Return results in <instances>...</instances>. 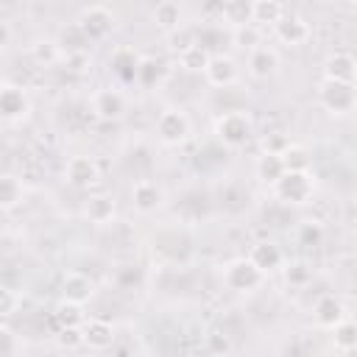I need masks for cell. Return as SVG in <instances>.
<instances>
[{"label": "cell", "instance_id": "6da1fadb", "mask_svg": "<svg viewBox=\"0 0 357 357\" xmlns=\"http://www.w3.org/2000/svg\"><path fill=\"white\" fill-rule=\"evenodd\" d=\"M315 192V181L307 170H284L276 181H273V195L287 204V206H301L312 198Z\"/></svg>", "mask_w": 357, "mask_h": 357}, {"label": "cell", "instance_id": "7a4b0ae2", "mask_svg": "<svg viewBox=\"0 0 357 357\" xmlns=\"http://www.w3.org/2000/svg\"><path fill=\"white\" fill-rule=\"evenodd\" d=\"M215 134L218 139L226 145V148H243L251 134H254V123L245 112L234 109V112H223L218 120H215Z\"/></svg>", "mask_w": 357, "mask_h": 357}, {"label": "cell", "instance_id": "3957f363", "mask_svg": "<svg viewBox=\"0 0 357 357\" xmlns=\"http://www.w3.org/2000/svg\"><path fill=\"white\" fill-rule=\"evenodd\" d=\"M354 84H343V81H329L324 78L318 86V103L329 112V114H349L354 109Z\"/></svg>", "mask_w": 357, "mask_h": 357}, {"label": "cell", "instance_id": "277c9868", "mask_svg": "<svg viewBox=\"0 0 357 357\" xmlns=\"http://www.w3.org/2000/svg\"><path fill=\"white\" fill-rule=\"evenodd\" d=\"M262 271L248 259V257H240V259H231L223 271V284L234 293H248L254 287L262 284Z\"/></svg>", "mask_w": 357, "mask_h": 357}, {"label": "cell", "instance_id": "5b68a950", "mask_svg": "<svg viewBox=\"0 0 357 357\" xmlns=\"http://www.w3.org/2000/svg\"><path fill=\"white\" fill-rule=\"evenodd\" d=\"M75 25L86 36V42H100L114 31V14L106 6H89V8L81 11Z\"/></svg>", "mask_w": 357, "mask_h": 357}, {"label": "cell", "instance_id": "8992f818", "mask_svg": "<svg viewBox=\"0 0 357 357\" xmlns=\"http://www.w3.org/2000/svg\"><path fill=\"white\" fill-rule=\"evenodd\" d=\"M156 134L165 145H181L190 137V117L181 109H165L156 120Z\"/></svg>", "mask_w": 357, "mask_h": 357}, {"label": "cell", "instance_id": "52a82bcc", "mask_svg": "<svg viewBox=\"0 0 357 357\" xmlns=\"http://www.w3.org/2000/svg\"><path fill=\"white\" fill-rule=\"evenodd\" d=\"M64 176H67V181H70L73 187H78V190H89V187L98 184V178H100V167H98V162H95L92 156L78 153V156H70V159H67Z\"/></svg>", "mask_w": 357, "mask_h": 357}, {"label": "cell", "instance_id": "ba28073f", "mask_svg": "<svg viewBox=\"0 0 357 357\" xmlns=\"http://www.w3.org/2000/svg\"><path fill=\"white\" fill-rule=\"evenodd\" d=\"M273 31H276V39L279 42H284V45H290V47H298V45H304L307 39H310V25H307V20L304 17H298V14H282V20L273 25Z\"/></svg>", "mask_w": 357, "mask_h": 357}, {"label": "cell", "instance_id": "9c48e42d", "mask_svg": "<svg viewBox=\"0 0 357 357\" xmlns=\"http://www.w3.org/2000/svg\"><path fill=\"white\" fill-rule=\"evenodd\" d=\"M139 53L134 47H117L112 56H109V70L112 75L120 81V84H134L137 81V67H139Z\"/></svg>", "mask_w": 357, "mask_h": 357}, {"label": "cell", "instance_id": "30bf717a", "mask_svg": "<svg viewBox=\"0 0 357 357\" xmlns=\"http://www.w3.org/2000/svg\"><path fill=\"white\" fill-rule=\"evenodd\" d=\"M92 112L100 120H106V123L120 120L126 114V98H123V92L120 89H98L92 95Z\"/></svg>", "mask_w": 357, "mask_h": 357}, {"label": "cell", "instance_id": "8fae6325", "mask_svg": "<svg viewBox=\"0 0 357 357\" xmlns=\"http://www.w3.org/2000/svg\"><path fill=\"white\" fill-rule=\"evenodd\" d=\"M81 335H84V346H89L95 351L114 346V326L103 318H86L81 324Z\"/></svg>", "mask_w": 357, "mask_h": 357}, {"label": "cell", "instance_id": "7c38bea8", "mask_svg": "<svg viewBox=\"0 0 357 357\" xmlns=\"http://www.w3.org/2000/svg\"><path fill=\"white\" fill-rule=\"evenodd\" d=\"M162 187L156 184V181H151V178H139L134 187H131V204H134V209L137 212H156L159 206H162Z\"/></svg>", "mask_w": 357, "mask_h": 357}, {"label": "cell", "instance_id": "4fadbf2b", "mask_svg": "<svg viewBox=\"0 0 357 357\" xmlns=\"http://www.w3.org/2000/svg\"><path fill=\"white\" fill-rule=\"evenodd\" d=\"M204 75L212 86H229V84L237 81V64H234L231 56L218 53V56H209V61L204 67Z\"/></svg>", "mask_w": 357, "mask_h": 357}, {"label": "cell", "instance_id": "5bb4252c", "mask_svg": "<svg viewBox=\"0 0 357 357\" xmlns=\"http://www.w3.org/2000/svg\"><path fill=\"white\" fill-rule=\"evenodd\" d=\"M114 215H117V204H114V198L106 195V192L89 195L86 204H84V218H86L89 223H95V226H106V223H112Z\"/></svg>", "mask_w": 357, "mask_h": 357}, {"label": "cell", "instance_id": "9a60e30c", "mask_svg": "<svg viewBox=\"0 0 357 357\" xmlns=\"http://www.w3.org/2000/svg\"><path fill=\"white\" fill-rule=\"evenodd\" d=\"M312 318H315L321 326L332 329L340 318H346L343 298H340V296H335V293H324V296L315 301V307H312Z\"/></svg>", "mask_w": 357, "mask_h": 357}, {"label": "cell", "instance_id": "2e32d148", "mask_svg": "<svg viewBox=\"0 0 357 357\" xmlns=\"http://www.w3.org/2000/svg\"><path fill=\"white\" fill-rule=\"evenodd\" d=\"M354 73H357V61L351 53H332L324 61V78L329 81H343V84H354Z\"/></svg>", "mask_w": 357, "mask_h": 357}, {"label": "cell", "instance_id": "e0dca14e", "mask_svg": "<svg viewBox=\"0 0 357 357\" xmlns=\"http://www.w3.org/2000/svg\"><path fill=\"white\" fill-rule=\"evenodd\" d=\"M92 293H95V282H92L86 273L70 271V273L61 279V296H64L67 301H78V304H84V301L92 298Z\"/></svg>", "mask_w": 357, "mask_h": 357}, {"label": "cell", "instance_id": "ac0fdd59", "mask_svg": "<svg viewBox=\"0 0 357 357\" xmlns=\"http://www.w3.org/2000/svg\"><path fill=\"white\" fill-rule=\"evenodd\" d=\"M28 95L20 86H3L0 89V117L6 120H17L28 112Z\"/></svg>", "mask_w": 357, "mask_h": 357}, {"label": "cell", "instance_id": "d6986e66", "mask_svg": "<svg viewBox=\"0 0 357 357\" xmlns=\"http://www.w3.org/2000/svg\"><path fill=\"white\" fill-rule=\"evenodd\" d=\"M276 67H279L276 50L259 45V47H254V50L248 53V73H251L254 78H271V75L276 73Z\"/></svg>", "mask_w": 357, "mask_h": 357}, {"label": "cell", "instance_id": "ffe728a7", "mask_svg": "<svg viewBox=\"0 0 357 357\" xmlns=\"http://www.w3.org/2000/svg\"><path fill=\"white\" fill-rule=\"evenodd\" d=\"M248 259H251L262 273H271V271H276V268L282 265V248H279L276 243H271V240H262V243L251 245Z\"/></svg>", "mask_w": 357, "mask_h": 357}, {"label": "cell", "instance_id": "44dd1931", "mask_svg": "<svg viewBox=\"0 0 357 357\" xmlns=\"http://www.w3.org/2000/svg\"><path fill=\"white\" fill-rule=\"evenodd\" d=\"M251 11H254V0H226L220 20H226V22L234 25V28H240V25H245V22H254V20H251Z\"/></svg>", "mask_w": 357, "mask_h": 357}, {"label": "cell", "instance_id": "7402d4cb", "mask_svg": "<svg viewBox=\"0 0 357 357\" xmlns=\"http://www.w3.org/2000/svg\"><path fill=\"white\" fill-rule=\"evenodd\" d=\"M53 321H56L59 329H61V326H81V324L86 321V315H84V304L61 298V304H59L56 312H53Z\"/></svg>", "mask_w": 357, "mask_h": 357}, {"label": "cell", "instance_id": "603a6c76", "mask_svg": "<svg viewBox=\"0 0 357 357\" xmlns=\"http://www.w3.org/2000/svg\"><path fill=\"white\" fill-rule=\"evenodd\" d=\"M284 14V6L279 0H254V11H251V20L259 22V25H276Z\"/></svg>", "mask_w": 357, "mask_h": 357}, {"label": "cell", "instance_id": "cb8c5ba5", "mask_svg": "<svg viewBox=\"0 0 357 357\" xmlns=\"http://www.w3.org/2000/svg\"><path fill=\"white\" fill-rule=\"evenodd\" d=\"M22 201V184L11 173H0V209H11Z\"/></svg>", "mask_w": 357, "mask_h": 357}, {"label": "cell", "instance_id": "d4e9b609", "mask_svg": "<svg viewBox=\"0 0 357 357\" xmlns=\"http://www.w3.org/2000/svg\"><path fill=\"white\" fill-rule=\"evenodd\" d=\"M282 173H284V162H282V156H279V153L265 151V153L257 159V176H259L262 181L273 184V181H276Z\"/></svg>", "mask_w": 357, "mask_h": 357}, {"label": "cell", "instance_id": "484cf974", "mask_svg": "<svg viewBox=\"0 0 357 357\" xmlns=\"http://www.w3.org/2000/svg\"><path fill=\"white\" fill-rule=\"evenodd\" d=\"M332 329H335V349L337 351H354L357 349V326L351 318H340Z\"/></svg>", "mask_w": 357, "mask_h": 357}, {"label": "cell", "instance_id": "4316f807", "mask_svg": "<svg viewBox=\"0 0 357 357\" xmlns=\"http://www.w3.org/2000/svg\"><path fill=\"white\" fill-rule=\"evenodd\" d=\"M153 22H156L159 28H165V31L178 28V25H181L178 3H173V0H162V3L156 6V11H153Z\"/></svg>", "mask_w": 357, "mask_h": 357}, {"label": "cell", "instance_id": "83f0119b", "mask_svg": "<svg viewBox=\"0 0 357 357\" xmlns=\"http://www.w3.org/2000/svg\"><path fill=\"white\" fill-rule=\"evenodd\" d=\"M31 59L39 64V67H50L61 59V47L59 42H50V39H39L36 45H31Z\"/></svg>", "mask_w": 357, "mask_h": 357}, {"label": "cell", "instance_id": "f1b7e54d", "mask_svg": "<svg viewBox=\"0 0 357 357\" xmlns=\"http://www.w3.org/2000/svg\"><path fill=\"white\" fill-rule=\"evenodd\" d=\"M209 50L201 45V42H195L192 47H187L184 53H178V64L184 67V70H192V73H201L204 67H206V61H209Z\"/></svg>", "mask_w": 357, "mask_h": 357}, {"label": "cell", "instance_id": "f546056e", "mask_svg": "<svg viewBox=\"0 0 357 357\" xmlns=\"http://www.w3.org/2000/svg\"><path fill=\"white\" fill-rule=\"evenodd\" d=\"M234 45L243 47V50H254L262 45V28L254 25V22H245L240 28H234Z\"/></svg>", "mask_w": 357, "mask_h": 357}, {"label": "cell", "instance_id": "4dcf8cb0", "mask_svg": "<svg viewBox=\"0 0 357 357\" xmlns=\"http://www.w3.org/2000/svg\"><path fill=\"white\" fill-rule=\"evenodd\" d=\"M198 42V33L192 31V28H184V25H178V28H173V31H167V45H170V50L178 56V53H184L187 47H192Z\"/></svg>", "mask_w": 357, "mask_h": 357}, {"label": "cell", "instance_id": "1f68e13d", "mask_svg": "<svg viewBox=\"0 0 357 357\" xmlns=\"http://www.w3.org/2000/svg\"><path fill=\"white\" fill-rule=\"evenodd\" d=\"M279 156L284 162V170H307L310 167V153L301 145H287Z\"/></svg>", "mask_w": 357, "mask_h": 357}, {"label": "cell", "instance_id": "d6a6232c", "mask_svg": "<svg viewBox=\"0 0 357 357\" xmlns=\"http://www.w3.org/2000/svg\"><path fill=\"white\" fill-rule=\"evenodd\" d=\"M159 75H162V64L156 61V59H139V67H137V84H142V86H153L156 81H159Z\"/></svg>", "mask_w": 357, "mask_h": 357}, {"label": "cell", "instance_id": "836d02e7", "mask_svg": "<svg viewBox=\"0 0 357 357\" xmlns=\"http://www.w3.org/2000/svg\"><path fill=\"white\" fill-rule=\"evenodd\" d=\"M284 279H287V284H293V287H307V284L312 282V268H310L307 262H290V265L284 268Z\"/></svg>", "mask_w": 357, "mask_h": 357}, {"label": "cell", "instance_id": "e575fe53", "mask_svg": "<svg viewBox=\"0 0 357 357\" xmlns=\"http://www.w3.org/2000/svg\"><path fill=\"white\" fill-rule=\"evenodd\" d=\"M321 240H324V229H321V223L307 220V223L298 226V243H301V245L312 248V245H321Z\"/></svg>", "mask_w": 357, "mask_h": 357}, {"label": "cell", "instance_id": "d590c367", "mask_svg": "<svg viewBox=\"0 0 357 357\" xmlns=\"http://www.w3.org/2000/svg\"><path fill=\"white\" fill-rule=\"evenodd\" d=\"M56 340L61 349H78L84 346V335H81V326H61L56 332Z\"/></svg>", "mask_w": 357, "mask_h": 357}, {"label": "cell", "instance_id": "8d00e7d4", "mask_svg": "<svg viewBox=\"0 0 357 357\" xmlns=\"http://www.w3.org/2000/svg\"><path fill=\"white\" fill-rule=\"evenodd\" d=\"M61 59H64V67L70 73H86V67H89V53L86 50H70V53H61Z\"/></svg>", "mask_w": 357, "mask_h": 357}, {"label": "cell", "instance_id": "74e56055", "mask_svg": "<svg viewBox=\"0 0 357 357\" xmlns=\"http://www.w3.org/2000/svg\"><path fill=\"white\" fill-rule=\"evenodd\" d=\"M114 282H117V287H134V284L142 282V273H139L137 265H123V268H117Z\"/></svg>", "mask_w": 357, "mask_h": 357}, {"label": "cell", "instance_id": "f35d334b", "mask_svg": "<svg viewBox=\"0 0 357 357\" xmlns=\"http://www.w3.org/2000/svg\"><path fill=\"white\" fill-rule=\"evenodd\" d=\"M17 351H20V340H17L14 329L0 326V357H6V354H17Z\"/></svg>", "mask_w": 357, "mask_h": 357}, {"label": "cell", "instance_id": "ab89813d", "mask_svg": "<svg viewBox=\"0 0 357 357\" xmlns=\"http://www.w3.org/2000/svg\"><path fill=\"white\" fill-rule=\"evenodd\" d=\"M206 349L215 351V354H226V351H231V340L223 332H209L206 335Z\"/></svg>", "mask_w": 357, "mask_h": 357}, {"label": "cell", "instance_id": "60d3db41", "mask_svg": "<svg viewBox=\"0 0 357 357\" xmlns=\"http://www.w3.org/2000/svg\"><path fill=\"white\" fill-rule=\"evenodd\" d=\"M17 304H20V296H17L11 287L0 284V318H3V315H11V312L17 310Z\"/></svg>", "mask_w": 357, "mask_h": 357}, {"label": "cell", "instance_id": "b9f144b4", "mask_svg": "<svg viewBox=\"0 0 357 357\" xmlns=\"http://www.w3.org/2000/svg\"><path fill=\"white\" fill-rule=\"evenodd\" d=\"M223 3H226V0H204V3H201V14H204L206 20H220Z\"/></svg>", "mask_w": 357, "mask_h": 357}, {"label": "cell", "instance_id": "7bdbcfd3", "mask_svg": "<svg viewBox=\"0 0 357 357\" xmlns=\"http://www.w3.org/2000/svg\"><path fill=\"white\" fill-rule=\"evenodd\" d=\"M287 145H290V142H287L284 137H279V134H276V137H271V139L265 137V151H271V153H282Z\"/></svg>", "mask_w": 357, "mask_h": 357}, {"label": "cell", "instance_id": "ee69618b", "mask_svg": "<svg viewBox=\"0 0 357 357\" xmlns=\"http://www.w3.org/2000/svg\"><path fill=\"white\" fill-rule=\"evenodd\" d=\"M8 42H11V28H8L6 20H0V50H6Z\"/></svg>", "mask_w": 357, "mask_h": 357}, {"label": "cell", "instance_id": "f6af8a7d", "mask_svg": "<svg viewBox=\"0 0 357 357\" xmlns=\"http://www.w3.org/2000/svg\"><path fill=\"white\" fill-rule=\"evenodd\" d=\"M346 3H354V0H346Z\"/></svg>", "mask_w": 357, "mask_h": 357}, {"label": "cell", "instance_id": "bcb514c9", "mask_svg": "<svg viewBox=\"0 0 357 357\" xmlns=\"http://www.w3.org/2000/svg\"><path fill=\"white\" fill-rule=\"evenodd\" d=\"M0 89H3V84H0Z\"/></svg>", "mask_w": 357, "mask_h": 357}]
</instances>
